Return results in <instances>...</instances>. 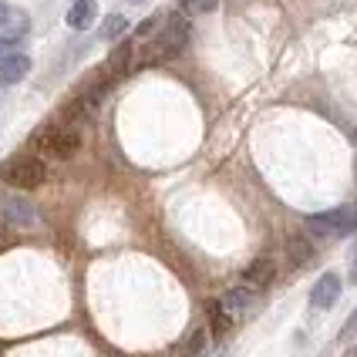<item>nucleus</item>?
I'll return each mask as SVG.
<instances>
[{"mask_svg": "<svg viewBox=\"0 0 357 357\" xmlns=\"http://www.w3.org/2000/svg\"><path fill=\"white\" fill-rule=\"evenodd\" d=\"M189 34H192L189 17H185L182 10H172V14L165 17V24H162V31L155 34V40L149 44V51H145V64H159V61L178 58V54L189 47Z\"/></svg>", "mask_w": 357, "mask_h": 357, "instance_id": "f257e3e1", "label": "nucleus"}, {"mask_svg": "<svg viewBox=\"0 0 357 357\" xmlns=\"http://www.w3.org/2000/svg\"><path fill=\"white\" fill-rule=\"evenodd\" d=\"M31 142H34L38 149H44V152L58 155V159H71L81 149V128L78 125H58V121H51V125L40 128Z\"/></svg>", "mask_w": 357, "mask_h": 357, "instance_id": "f03ea898", "label": "nucleus"}, {"mask_svg": "<svg viewBox=\"0 0 357 357\" xmlns=\"http://www.w3.org/2000/svg\"><path fill=\"white\" fill-rule=\"evenodd\" d=\"M0 178L14 189H38L47 178V169H44V162L38 155H10L0 165Z\"/></svg>", "mask_w": 357, "mask_h": 357, "instance_id": "7ed1b4c3", "label": "nucleus"}, {"mask_svg": "<svg viewBox=\"0 0 357 357\" xmlns=\"http://www.w3.org/2000/svg\"><path fill=\"white\" fill-rule=\"evenodd\" d=\"M307 229L314 236H351L357 233V206H337L317 216H307Z\"/></svg>", "mask_w": 357, "mask_h": 357, "instance_id": "20e7f679", "label": "nucleus"}, {"mask_svg": "<svg viewBox=\"0 0 357 357\" xmlns=\"http://www.w3.org/2000/svg\"><path fill=\"white\" fill-rule=\"evenodd\" d=\"M0 216H3V222H10V226L31 229V226L38 222V209H34L24 196H7L0 202Z\"/></svg>", "mask_w": 357, "mask_h": 357, "instance_id": "39448f33", "label": "nucleus"}, {"mask_svg": "<svg viewBox=\"0 0 357 357\" xmlns=\"http://www.w3.org/2000/svg\"><path fill=\"white\" fill-rule=\"evenodd\" d=\"M340 290H344L340 273H324V277L314 283V290H310V307H317V310H331V307L340 300Z\"/></svg>", "mask_w": 357, "mask_h": 357, "instance_id": "423d86ee", "label": "nucleus"}, {"mask_svg": "<svg viewBox=\"0 0 357 357\" xmlns=\"http://www.w3.org/2000/svg\"><path fill=\"white\" fill-rule=\"evenodd\" d=\"M219 303H222L233 317H246V314L253 310V303H257V290H253V287H229V290L219 297Z\"/></svg>", "mask_w": 357, "mask_h": 357, "instance_id": "0eeeda50", "label": "nucleus"}, {"mask_svg": "<svg viewBox=\"0 0 357 357\" xmlns=\"http://www.w3.org/2000/svg\"><path fill=\"white\" fill-rule=\"evenodd\" d=\"M277 277V263L270 257H259L253 259L246 270H243V280H246V287H253V290H266L270 283Z\"/></svg>", "mask_w": 357, "mask_h": 357, "instance_id": "6e6552de", "label": "nucleus"}, {"mask_svg": "<svg viewBox=\"0 0 357 357\" xmlns=\"http://www.w3.org/2000/svg\"><path fill=\"white\" fill-rule=\"evenodd\" d=\"M98 17V0H71V7H68V27L71 31H88L91 24Z\"/></svg>", "mask_w": 357, "mask_h": 357, "instance_id": "1a4fd4ad", "label": "nucleus"}, {"mask_svg": "<svg viewBox=\"0 0 357 357\" xmlns=\"http://www.w3.org/2000/svg\"><path fill=\"white\" fill-rule=\"evenodd\" d=\"M31 75V58L27 54H10V58L0 61V84H17Z\"/></svg>", "mask_w": 357, "mask_h": 357, "instance_id": "9d476101", "label": "nucleus"}, {"mask_svg": "<svg viewBox=\"0 0 357 357\" xmlns=\"http://www.w3.org/2000/svg\"><path fill=\"white\" fill-rule=\"evenodd\" d=\"M128 64H132V44H128V40H119V44L112 47L108 61H105V78L108 81L121 78V75L128 71Z\"/></svg>", "mask_w": 357, "mask_h": 357, "instance_id": "9b49d317", "label": "nucleus"}, {"mask_svg": "<svg viewBox=\"0 0 357 357\" xmlns=\"http://www.w3.org/2000/svg\"><path fill=\"white\" fill-rule=\"evenodd\" d=\"M206 317H209V331H213V337H226V334L233 331V324H236V317H233L219 300H209V303H206Z\"/></svg>", "mask_w": 357, "mask_h": 357, "instance_id": "f8f14e48", "label": "nucleus"}, {"mask_svg": "<svg viewBox=\"0 0 357 357\" xmlns=\"http://www.w3.org/2000/svg\"><path fill=\"white\" fill-rule=\"evenodd\" d=\"M287 259L294 263V266H307L310 259H314V246H310V239L303 236H294L287 243Z\"/></svg>", "mask_w": 357, "mask_h": 357, "instance_id": "ddd939ff", "label": "nucleus"}, {"mask_svg": "<svg viewBox=\"0 0 357 357\" xmlns=\"http://www.w3.org/2000/svg\"><path fill=\"white\" fill-rule=\"evenodd\" d=\"M125 34H128V17H125V14H112V17L98 27L101 40H125Z\"/></svg>", "mask_w": 357, "mask_h": 357, "instance_id": "4468645a", "label": "nucleus"}, {"mask_svg": "<svg viewBox=\"0 0 357 357\" xmlns=\"http://www.w3.org/2000/svg\"><path fill=\"white\" fill-rule=\"evenodd\" d=\"M206 347H209V331H206V327H196V331L185 337V344H182V357L206 354Z\"/></svg>", "mask_w": 357, "mask_h": 357, "instance_id": "2eb2a0df", "label": "nucleus"}, {"mask_svg": "<svg viewBox=\"0 0 357 357\" xmlns=\"http://www.w3.org/2000/svg\"><path fill=\"white\" fill-rule=\"evenodd\" d=\"M219 7V0H178V10L185 17H206Z\"/></svg>", "mask_w": 357, "mask_h": 357, "instance_id": "dca6fc26", "label": "nucleus"}, {"mask_svg": "<svg viewBox=\"0 0 357 357\" xmlns=\"http://www.w3.org/2000/svg\"><path fill=\"white\" fill-rule=\"evenodd\" d=\"M7 27H10V38H20V34H27L31 20H27V14H24V10H14V14H10V24H7Z\"/></svg>", "mask_w": 357, "mask_h": 357, "instance_id": "f3484780", "label": "nucleus"}, {"mask_svg": "<svg viewBox=\"0 0 357 357\" xmlns=\"http://www.w3.org/2000/svg\"><path fill=\"white\" fill-rule=\"evenodd\" d=\"M162 24H165V14H152L149 20H142L139 27H135V34H139V38H149L152 31H162Z\"/></svg>", "mask_w": 357, "mask_h": 357, "instance_id": "a211bd4d", "label": "nucleus"}, {"mask_svg": "<svg viewBox=\"0 0 357 357\" xmlns=\"http://www.w3.org/2000/svg\"><path fill=\"white\" fill-rule=\"evenodd\" d=\"M17 44H20V38H10V34H3V38H0V61L10 58V54H17V51H14Z\"/></svg>", "mask_w": 357, "mask_h": 357, "instance_id": "6ab92c4d", "label": "nucleus"}, {"mask_svg": "<svg viewBox=\"0 0 357 357\" xmlns=\"http://www.w3.org/2000/svg\"><path fill=\"white\" fill-rule=\"evenodd\" d=\"M10 14H14V10L7 7V0H0V31H3V27L10 24Z\"/></svg>", "mask_w": 357, "mask_h": 357, "instance_id": "aec40b11", "label": "nucleus"}, {"mask_svg": "<svg viewBox=\"0 0 357 357\" xmlns=\"http://www.w3.org/2000/svg\"><path fill=\"white\" fill-rule=\"evenodd\" d=\"M354 331H357V310L351 314V317H347V324H344V331H340V337H351Z\"/></svg>", "mask_w": 357, "mask_h": 357, "instance_id": "412c9836", "label": "nucleus"}, {"mask_svg": "<svg viewBox=\"0 0 357 357\" xmlns=\"http://www.w3.org/2000/svg\"><path fill=\"white\" fill-rule=\"evenodd\" d=\"M351 280H357V243H354V253H351Z\"/></svg>", "mask_w": 357, "mask_h": 357, "instance_id": "4be33fe9", "label": "nucleus"}, {"mask_svg": "<svg viewBox=\"0 0 357 357\" xmlns=\"http://www.w3.org/2000/svg\"><path fill=\"white\" fill-rule=\"evenodd\" d=\"M125 3H142V0H125Z\"/></svg>", "mask_w": 357, "mask_h": 357, "instance_id": "5701e85b", "label": "nucleus"}]
</instances>
